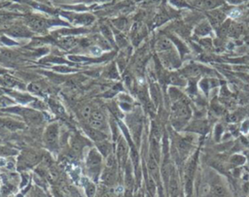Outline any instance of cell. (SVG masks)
<instances>
[{
  "label": "cell",
  "instance_id": "1",
  "mask_svg": "<svg viewBox=\"0 0 249 197\" xmlns=\"http://www.w3.org/2000/svg\"><path fill=\"white\" fill-rule=\"evenodd\" d=\"M58 128L57 124H52L48 127L45 133V141L50 148H55L58 144Z\"/></svg>",
  "mask_w": 249,
  "mask_h": 197
},
{
  "label": "cell",
  "instance_id": "2",
  "mask_svg": "<svg viewBox=\"0 0 249 197\" xmlns=\"http://www.w3.org/2000/svg\"><path fill=\"white\" fill-rule=\"evenodd\" d=\"M100 155L98 154V153L96 150H93L89 154V157H88V167L91 171H95L98 172V167L100 165Z\"/></svg>",
  "mask_w": 249,
  "mask_h": 197
},
{
  "label": "cell",
  "instance_id": "3",
  "mask_svg": "<svg viewBox=\"0 0 249 197\" xmlns=\"http://www.w3.org/2000/svg\"><path fill=\"white\" fill-rule=\"evenodd\" d=\"M28 24L32 29L37 30V31H42L46 28V21L39 20V19H31L28 21Z\"/></svg>",
  "mask_w": 249,
  "mask_h": 197
},
{
  "label": "cell",
  "instance_id": "4",
  "mask_svg": "<svg viewBox=\"0 0 249 197\" xmlns=\"http://www.w3.org/2000/svg\"><path fill=\"white\" fill-rule=\"evenodd\" d=\"M25 116L26 121L30 123H40L41 116L38 113H35L33 111H25Z\"/></svg>",
  "mask_w": 249,
  "mask_h": 197
},
{
  "label": "cell",
  "instance_id": "5",
  "mask_svg": "<svg viewBox=\"0 0 249 197\" xmlns=\"http://www.w3.org/2000/svg\"><path fill=\"white\" fill-rule=\"evenodd\" d=\"M87 132L91 138L94 139L95 141H102L106 138V136L102 133V132H100L98 129H95V128H93V129H88Z\"/></svg>",
  "mask_w": 249,
  "mask_h": 197
},
{
  "label": "cell",
  "instance_id": "6",
  "mask_svg": "<svg viewBox=\"0 0 249 197\" xmlns=\"http://www.w3.org/2000/svg\"><path fill=\"white\" fill-rule=\"evenodd\" d=\"M110 169L111 168H107L106 169V170L103 172V174H102V181H103V182H105L106 185H111V184H113V182H114V179H115V175H114V173H113V171H111L110 170Z\"/></svg>",
  "mask_w": 249,
  "mask_h": 197
},
{
  "label": "cell",
  "instance_id": "7",
  "mask_svg": "<svg viewBox=\"0 0 249 197\" xmlns=\"http://www.w3.org/2000/svg\"><path fill=\"white\" fill-rule=\"evenodd\" d=\"M83 182H84V186L86 189V193L88 197H94L95 195V186L90 182L87 179H83Z\"/></svg>",
  "mask_w": 249,
  "mask_h": 197
},
{
  "label": "cell",
  "instance_id": "8",
  "mask_svg": "<svg viewBox=\"0 0 249 197\" xmlns=\"http://www.w3.org/2000/svg\"><path fill=\"white\" fill-rule=\"evenodd\" d=\"M10 33L14 36H17V37H25V36H28L30 35V33L27 30H25V28H22V27H16V28H13Z\"/></svg>",
  "mask_w": 249,
  "mask_h": 197
},
{
  "label": "cell",
  "instance_id": "9",
  "mask_svg": "<svg viewBox=\"0 0 249 197\" xmlns=\"http://www.w3.org/2000/svg\"><path fill=\"white\" fill-rule=\"evenodd\" d=\"M91 120H95V121H103L104 120V116L103 114L101 113L98 110H95L93 113H91Z\"/></svg>",
  "mask_w": 249,
  "mask_h": 197
},
{
  "label": "cell",
  "instance_id": "10",
  "mask_svg": "<svg viewBox=\"0 0 249 197\" xmlns=\"http://www.w3.org/2000/svg\"><path fill=\"white\" fill-rule=\"evenodd\" d=\"M93 21H94V18L91 16H83V17L81 16L78 18L77 20V21H79L80 24H89Z\"/></svg>",
  "mask_w": 249,
  "mask_h": 197
},
{
  "label": "cell",
  "instance_id": "11",
  "mask_svg": "<svg viewBox=\"0 0 249 197\" xmlns=\"http://www.w3.org/2000/svg\"><path fill=\"white\" fill-rule=\"evenodd\" d=\"M91 108L90 106H86L83 108L82 110V117L85 118V120H89L90 117L91 116Z\"/></svg>",
  "mask_w": 249,
  "mask_h": 197
},
{
  "label": "cell",
  "instance_id": "12",
  "mask_svg": "<svg viewBox=\"0 0 249 197\" xmlns=\"http://www.w3.org/2000/svg\"><path fill=\"white\" fill-rule=\"evenodd\" d=\"M82 144H81V142L79 140H74L73 141V144H72V150H73V152L78 153H80L81 152V150H82Z\"/></svg>",
  "mask_w": 249,
  "mask_h": 197
},
{
  "label": "cell",
  "instance_id": "13",
  "mask_svg": "<svg viewBox=\"0 0 249 197\" xmlns=\"http://www.w3.org/2000/svg\"><path fill=\"white\" fill-rule=\"evenodd\" d=\"M90 125L95 128V129H101L103 127V121H95V120H91L90 121Z\"/></svg>",
  "mask_w": 249,
  "mask_h": 197
},
{
  "label": "cell",
  "instance_id": "14",
  "mask_svg": "<svg viewBox=\"0 0 249 197\" xmlns=\"http://www.w3.org/2000/svg\"><path fill=\"white\" fill-rule=\"evenodd\" d=\"M213 192L217 195V196H224L225 195V190L221 186L219 185H216L214 187H213Z\"/></svg>",
  "mask_w": 249,
  "mask_h": 197
},
{
  "label": "cell",
  "instance_id": "15",
  "mask_svg": "<svg viewBox=\"0 0 249 197\" xmlns=\"http://www.w3.org/2000/svg\"><path fill=\"white\" fill-rule=\"evenodd\" d=\"M29 89L31 91H34V92H40L42 90V86L39 83H32L29 86Z\"/></svg>",
  "mask_w": 249,
  "mask_h": 197
},
{
  "label": "cell",
  "instance_id": "16",
  "mask_svg": "<svg viewBox=\"0 0 249 197\" xmlns=\"http://www.w3.org/2000/svg\"><path fill=\"white\" fill-rule=\"evenodd\" d=\"M170 193H171V195H172V197H176V195H177V191H178V189H177V185H176V182H171V184H170Z\"/></svg>",
  "mask_w": 249,
  "mask_h": 197
},
{
  "label": "cell",
  "instance_id": "17",
  "mask_svg": "<svg viewBox=\"0 0 249 197\" xmlns=\"http://www.w3.org/2000/svg\"><path fill=\"white\" fill-rule=\"evenodd\" d=\"M6 125H7V127L9 128V129H12V130H16V129H18V128H21V127H22L21 124H19V123H17V122H15V121L7 122V123H6Z\"/></svg>",
  "mask_w": 249,
  "mask_h": 197
},
{
  "label": "cell",
  "instance_id": "18",
  "mask_svg": "<svg viewBox=\"0 0 249 197\" xmlns=\"http://www.w3.org/2000/svg\"><path fill=\"white\" fill-rule=\"evenodd\" d=\"M158 47L161 49V50H165V49H168L170 47V45L168 43V40H162L161 42L159 43L158 45Z\"/></svg>",
  "mask_w": 249,
  "mask_h": 197
},
{
  "label": "cell",
  "instance_id": "19",
  "mask_svg": "<svg viewBox=\"0 0 249 197\" xmlns=\"http://www.w3.org/2000/svg\"><path fill=\"white\" fill-rule=\"evenodd\" d=\"M126 145H125V143L122 141V142H120V144H119V147H118V150H119V154L120 155H124L125 153H126Z\"/></svg>",
  "mask_w": 249,
  "mask_h": 197
},
{
  "label": "cell",
  "instance_id": "20",
  "mask_svg": "<svg viewBox=\"0 0 249 197\" xmlns=\"http://www.w3.org/2000/svg\"><path fill=\"white\" fill-rule=\"evenodd\" d=\"M53 109H54L57 113H58V114H63V113H64L63 108L61 106V105H58V104H56V103L53 104Z\"/></svg>",
  "mask_w": 249,
  "mask_h": 197
},
{
  "label": "cell",
  "instance_id": "21",
  "mask_svg": "<svg viewBox=\"0 0 249 197\" xmlns=\"http://www.w3.org/2000/svg\"><path fill=\"white\" fill-rule=\"evenodd\" d=\"M109 149H110V147L108 145H102L100 147V152L103 154H107L109 153Z\"/></svg>",
  "mask_w": 249,
  "mask_h": 197
},
{
  "label": "cell",
  "instance_id": "22",
  "mask_svg": "<svg viewBox=\"0 0 249 197\" xmlns=\"http://www.w3.org/2000/svg\"><path fill=\"white\" fill-rule=\"evenodd\" d=\"M238 16H239V12L237 10L232 11V13H231V17H232V18H237Z\"/></svg>",
  "mask_w": 249,
  "mask_h": 197
},
{
  "label": "cell",
  "instance_id": "23",
  "mask_svg": "<svg viewBox=\"0 0 249 197\" xmlns=\"http://www.w3.org/2000/svg\"><path fill=\"white\" fill-rule=\"evenodd\" d=\"M99 197H111V195H110L109 191H103L102 193L99 195Z\"/></svg>",
  "mask_w": 249,
  "mask_h": 197
},
{
  "label": "cell",
  "instance_id": "24",
  "mask_svg": "<svg viewBox=\"0 0 249 197\" xmlns=\"http://www.w3.org/2000/svg\"><path fill=\"white\" fill-rule=\"evenodd\" d=\"M137 197H143V195H142L141 193H139V194L137 195Z\"/></svg>",
  "mask_w": 249,
  "mask_h": 197
}]
</instances>
